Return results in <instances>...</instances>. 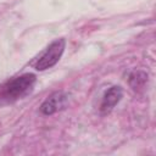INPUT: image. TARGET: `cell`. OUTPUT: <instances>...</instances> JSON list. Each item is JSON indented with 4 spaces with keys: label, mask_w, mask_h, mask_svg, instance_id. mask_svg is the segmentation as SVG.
<instances>
[{
    "label": "cell",
    "mask_w": 156,
    "mask_h": 156,
    "mask_svg": "<svg viewBox=\"0 0 156 156\" xmlns=\"http://www.w3.org/2000/svg\"><path fill=\"white\" fill-rule=\"evenodd\" d=\"M35 82L37 77L33 73H24L22 76H18L2 85L1 96L9 101L21 99L33 89Z\"/></svg>",
    "instance_id": "obj_1"
},
{
    "label": "cell",
    "mask_w": 156,
    "mask_h": 156,
    "mask_svg": "<svg viewBox=\"0 0 156 156\" xmlns=\"http://www.w3.org/2000/svg\"><path fill=\"white\" fill-rule=\"evenodd\" d=\"M147 82V73L141 69L133 71L128 77V83L133 90H140L145 87Z\"/></svg>",
    "instance_id": "obj_5"
},
{
    "label": "cell",
    "mask_w": 156,
    "mask_h": 156,
    "mask_svg": "<svg viewBox=\"0 0 156 156\" xmlns=\"http://www.w3.org/2000/svg\"><path fill=\"white\" fill-rule=\"evenodd\" d=\"M66 48V40L63 38L54 40L39 56L37 62L34 63V68L37 71H45L54 67L61 58Z\"/></svg>",
    "instance_id": "obj_2"
},
{
    "label": "cell",
    "mask_w": 156,
    "mask_h": 156,
    "mask_svg": "<svg viewBox=\"0 0 156 156\" xmlns=\"http://www.w3.org/2000/svg\"><path fill=\"white\" fill-rule=\"evenodd\" d=\"M68 104V95L65 91H55L48 96L40 105V112L45 116H51L66 108Z\"/></svg>",
    "instance_id": "obj_3"
},
{
    "label": "cell",
    "mask_w": 156,
    "mask_h": 156,
    "mask_svg": "<svg viewBox=\"0 0 156 156\" xmlns=\"http://www.w3.org/2000/svg\"><path fill=\"white\" fill-rule=\"evenodd\" d=\"M123 96V90L118 85H113L110 89H107L102 96L101 104H100V110L102 113H108L122 99Z\"/></svg>",
    "instance_id": "obj_4"
}]
</instances>
